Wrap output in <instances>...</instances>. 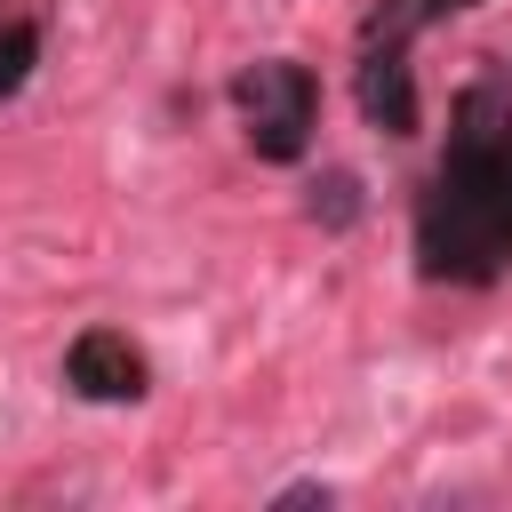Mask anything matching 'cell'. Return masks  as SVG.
<instances>
[{"instance_id":"cell-4","label":"cell","mask_w":512,"mask_h":512,"mask_svg":"<svg viewBox=\"0 0 512 512\" xmlns=\"http://www.w3.org/2000/svg\"><path fill=\"white\" fill-rule=\"evenodd\" d=\"M64 384L80 400H136L144 392V352L120 328H80L64 344Z\"/></svg>"},{"instance_id":"cell-5","label":"cell","mask_w":512,"mask_h":512,"mask_svg":"<svg viewBox=\"0 0 512 512\" xmlns=\"http://www.w3.org/2000/svg\"><path fill=\"white\" fill-rule=\"evenodd\" d=\"M32 56H40V32H32V24H0V96H16V88H24Z\"/></svg>"},{"instance_id":"cell-1","label":"cell","mask_w":512,"mask_h":512,"mask_svg":"<svg viewBox=\"0 0 512 512\" xmlns=\"http://www.w3.org/2000/svg\"><path fill=\"white\" fill-rule=\"evenodd\" d=\"M416 264L424 280H456V288L512 272V88L504 80L456 104L448 152L416 200Z\"/></svg>"},{"instance_id":"cell-2","label":"cell","mask_w":512,"mask_h":512,"mask_svg":"<svg viewBox=\"0 0 512 512\" xmlns=\"http://www.w3.org/2000/svg\"><path fill=\"white\" fill-rule=\"evenodd\" d=\"M456 8H472V0H376L368 8V24H360V112H368V128H384V136H408L416 128L408 48H416L424 24L456 16Z\"/></svg>"},{"instance_id":"cell-3","label":"cell","mask_w":512,"mask_h":512,"mask_svg":"<svg viewBox=\"0 0 512 512\" xmlns=\"http://www.w3.org/2000/svg\"><path fill=\"white\" fill-rule=\"evenodd\" d=\"M232 104H240V128L256 144V160H304L312 144V120H320V88L304 64L288 56H264L232 80Z\"/></svg>"}]
</instances>
